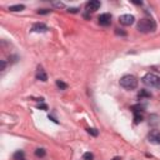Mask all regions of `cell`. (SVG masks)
Here are the masks:
<instances>
[{"label": "cell", "instance_id": "1", "mask_svg": "<svg viewBox=\"0 0 160 160\" xmlns=\"http://www.w3.org/2000/svg\"><path fill=\"white\" fill-rule=\"evenodd\" d=\"M138 30L140 33H150V31H154L156 25L154 23V20L150 19V18H144V19H140L138 21V25H136Z\"/></svg>", "mask_w": 160, "mask_h": 160}, {"label": "cell", "instance_id": "2", "mask_svg": "<svg viewBox=\"0 0 160 160\" xmlns=\"http://www.w3.org/2000/svg\"><path fill=\"white\" fill-rule=\"evenodd\" d=\"M120 87L126 90H133L138 87V79L134 75H124L120 79Z\"/></svg>", "mask_w": 160, "mask_h": 160}, {"label": "cell", "instance_id": "3", "mask_svg": "<svg viewBox=\"0 0 160 160\" xmlns=\"http://www.w3.org/2000/svg\"><path fill=\"white\" fill-rule=\"evenodd\" d=\"M143 83L150 88H160V78L154 73H148L143 78Z\"/></svg>", "mask_w": 160, "mask_h": 160}, {"label": "cell", "instance_id": "4", "mask_svg": "<svg viewBox=\"0 0 160 160\" xmlns=\"http://www.w3.org/2000/svg\"><path fill=\"white\" fill-rule=\"evenodd\" d=\"M119 21H120L121 25L129 26V25L134 24L135 18H134V15H130V14H124V15H120L119 16Z\"/></svg>", "mask_w": 160, "mask_h": 160}, {"label": "cell", "instance_id": "5", "mask_svg": "<svg viewBox=\"0 0 160 160\" xmlns=\"http://www.w3.org/2000/svg\"><path fill=\"white\" fill-rule=\"evenodd\" d=\"M148 139L151 144L159 145L160 144V130H151L148 135Z\"/></svg>", "mask_w": 160, "mask_h": 160}, {"label": "cell", "instance_id": "6", "mask_svg": "<svg viewBox=\"0 0 160 160\" xmlns=\"http://www.w3.org/2000/svg\"><path fill=\"white\" fill-rule=\"evenodd\" d=\"M101 6V3L99 2V0H90L89 3H87V5H85V8H87V10L90 13V12H97V10Z\"/></svg>", "mask_w": 160, "mask_h": 160}, {"label": "cell", "instance_id": "7", "mask_svg": "<svg viewBox=\"0 0 160 160\" xmlns=\"http://www.w3.org/2000/svg\"><path fill=\"white\" fill-rule=\"evenodd\" d=\"M98 20H99V24H100V25H103V26H108V25L111 24V15L108 14V13L101 14V15L98 18Z\"/></svg>", "mask_w": 160, "mask_h": 160}, {"label": "cell", "instance_id": "8", "mask_svg": "<svg viewBox=\"0 0 160 160\" xmlns=\"http://www.w3.org/2000/svg\"><path fill=\"white\" fill-rule=\"evenodd\" d=\"M48 30H49V28L43 23H35L33 25V28H31V31H34V33H45Z\"/></svg>", "mask_w": 160, "mask_h": 160}, {"label": "cell", "instance_id": "9", "mask_svg": "<svg viewBox=\"0 0 160 160\" xmlns=\"http://www.w3.org/2000/svg\"><path fill=\"white\" fill-rule=\"evenodd\" d=\"M36 79H38V80H41V81H46V80H48L46 73L43 70V69L39 68V70H38V73H36Z\"/></svg>", "mask_w": 160, "mask_h": 160}, {"label": "cell", "instance_id": "10", "mask_svg": "<svg viewBox=\"0 0 160 160\" xmlns=\"http://www.w3.org/2000/svg\"><path fill=\"white\" fill-rule=\"evenodd\" d=\"M24 9H25V5H23V4H18V5L9 6L10 12H21V10H24Z\"/></svg>", "mask_w": 160, "mask_h": 160}, {"label": "cell", "instance_id": "11", "mask_svg": "<svg viewBox=\"0 0 160 160\" xmlns=\"http://www.w3.org/2000/svg\"><path fill=\"white\" fill-rule=\"evenodd\" d=\"M138 98H151V93H149V91H146V90H140L139 93H138Z\"/></svg>", "mask_w": 160, "mask_h": 160}, {"label": "cell", "instance_id": "12", "mask_svg": "<svg viewBox=\"0 0 160 160\" xmlns=\"http://www.w3.org/2000/svg\"><path fill=\"white\" fill-rule=\"evenodd\" d=\"M45 154H46V151H45V149H43V148H39V149H36V150H35V155L38 158L45 156Z\"/></svg>", "mask_w": 160, "mask_h": 160}, {"label": "cell", "instance_id": "13", "mask_svg": "<svg viewBox=\"0 0 160 160\" xmlns=\"http://www.w3.org/2000/svg\"><path fill=\"white\" fill-rule=\"evenodd\" d=\"M14 160H23L24 159V151H21V150H18L15 154H14Z\"/></svg>", "mask_w": 160, "mask_h": 160}, {"label": "cell", "instance_id": "14", "mask_svg": "<svg viewBox=\"0 0 160 160\" xmlns=\"http://www.w3.org/2000/svg\"><path fill=\"white\" fill-rule=\"evenodd\" d=\"M143 109H144V105H140V104L131 106V110L134 111V114H135V113H140V111H143Z\"/></svg>", "mask_w": 160, "mask_h": 160}, {"label": "cell", "instance_id": "15", "mask_svg": "<svg viewBox=\"0 0 160 160\" xmlns=\"http://www.w3.org/2000/svg\"><path fill=\"white\" fill-rule=\"evenodd\" d=\"M140 121H143V115H140V113H135L134 114V123L139 124Z\"/></svg>", "mask_w": 160, "mask_h": 160}, {"label": "cell", "instance_id": "16", "mask_svg": "<svg viewBox=\"0 0 160 160\" xmlns=\"http://www.w3.org/2000/svg\"><path fill=\"white\" fill-rule=\"evenodd\" d=\"M87 131H88L90 135H93V136H98V135H99V131L95 129V128H88Z\"/></svg>", "mask_w": 160, "mask_h": 160}, {"label": "cell", "instance_id": "17", "mask_svg": "<svg viewBox=\"0 0 160 160\" xmlns=\"http://www.w3.org/2000/svg\"><path fill=\"white\" fill-rule=\"evenodd\" d=\"M56 87L58 88H60L61 90H65L66 88H68V85L64 83V81H61V80H56Z\"/></svg>", "mask_w": 160, "mask_h": 160}, {"label": "cell", "instance_id": "18", "mask_svg": "<svg viewBox=\"0 0 160 160\" xmlns=\"http://www.w3.org/2000/svg\"><path fill=\"white\" fill-rule=\"evenodd\" d=\"M94 159V155L91 153H85L83 155V160H93Z\"/></svg>", "mask_w": 160, "mask_h": 160}, {"label": "cell", "instance_id": "19", "mask_svg": "<svg viewBox=\"0 0 160 160\" xmlns=\"http://www.w3.org/2000/svg\"><path fill=\"white\" fill-rule=\"evenodd\" d=\"M51 12L50 9H40V10H38V14H40V15H45V14H49Z\"/></svg>", "mask_w": 160, "mask_h": 160}, {"label": "cell", "instance_id": "20", "mask_svg": "<svg viewBox=\"0 0 160 160\" xmlns=\"http://www.w3.org/2000/svg\"><path fill=\"white\" fill-rule=\"evenodd\" d=\"M115 33L118 34V35H123V36L126 35V33H125V31H121V29H116V30H115Z\"/></svg>", "mask_w": 160, "mask_h": 160}, {"label": "cell", "instance_id": "21", "mask_svg": "<svg viewBox=\"0 0 160 160\" xmlns=\"http://www.w3.org/2000/svg\"><path fill=\"white\" fill-rule=\"evenodd\" d=\"M68 12H69V13H74V14H75V13L79 12V9H78V8H69Z\"/></svg>", "mask_w": 160, "mask_h": 160}, {"label": "cell", "instance_id": "22", "mask_svg": "<svg viewBox=\"0 0 160 160\" xmlns=\"http://www.w3.org/2000/svg\"><path fill=\"white\" fill-rule=\"evenodd\" d=\"M53 5L56 6V8H65V5H64L63 3H53Z\"/></svg>", "mask_w": 160, "mask_h": 160}, {"label": "cell", "instance_id": "23", "mask_svg": "<svg viewBox=\"0 0 160 160\" xmlns=\"http://www.w3.org/2000/svg\"><path fill=\"white\" fill-rule=\"evenodd\" d=\"M38 108H39V109H44V110H46V109H48V106H46L45 104H39V105H38Z\"/></svg>", "mask_w": 160, "mask_h": 160}, {"label": "cell", "instance_id": "24", "mask_svg": "<svg viewBox=\"0 0 160 160\" xmlns=\"http://www.w3.org/2000/svg\"><path fill=\"white\" fill-rule=\"evenodd\" d=\"M5 66H6V63L4 60H2V69L0 70H5Z\"/></svg>", "mask_w": 160, "mask_h": 160}, {"label": "cell", "instance_id": "25", "mask_svg": "<svg viewBox=\"0 0 160 160\" xmlns=\"http://www.w3.org/2000/svg\"><path fill=\"white\" fill-rule=\"evenodd\" d=\"M111 160H121V158H119V156H115V158H113Z\"/></svg>", "mask_w": 160, "mask_h": 160}, {"label": "cell", "instance_id": "26", "mask_svg": "<svg viewBox=\"0 0 160 160\" xmlns=\"http://www.w3.org/2000/svg\"><path fill=\"white\" fill-rule=\"evenodd\" d=\"M23 160H25V159H23Z\"/></svg>", "mask_w": 160, "mask_h": 160}]
</instances>
